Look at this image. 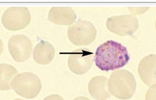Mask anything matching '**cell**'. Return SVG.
<instances>
[{
  "instance_id": "1",
  "label": "cell",
  "mask_w": 156,
  "mask_h": 100,
  "mask_svg": "<svg viewBox=\"0 0 156 100\" xmlns=\"http://www.w3.org/2000/svg\"><path fill=\"white\" fill-rule=\"evenodd\" d=\"M94 59L99 69L108 71L124 67L129 62L130 57L126 47L109 40L97 48Z\"/></svg>"
},
{
  "instance_id": "2",
  "label": "cell",
  "mask_w": 156,
  "mask_h": 100,
  "mask_svg": "<svg viewBox=\"0 0 156 100\" xmlns=\"http://www.w3.org/2000/svg\"><path fill=\"white\" fill-rule=\"evenodd\" d=\"M109 91L118 99L127 100L133 96L136 89L135 78L131 72L121 69L112 72L108 81Z\"/></svg>"
},
{
  "instance_id": "3",
  "label": "cell",
  "mask_w": 156,
  "mask_h": 100,
  "mask_svg": "<svg viewBox=\"0 0 156 100\" xmlns=\"http://www.w3.org/2000/svg\"><path fill=\"white\" fill-rule=\"evenodd\" d=\"M12 87L18 95L27 99H33L41 91L42 83L36 74L31 72H23L14 78Z\"/></svg>"
},
{
  "instance_id": "4",
  "label": "cell",
  "mask_w": 156,
  "mask_h": 100,
  "mask_svg": "<svg viewBox=\"0 0 156 100\" xmlns=\"http://www.w3.org/2000/svg\"><path fill=\"white\" fill-rule=\"evenodd\" d=\"M97 31L92 23L80 20L70 26L68 28V37L73 44L84 46L90 44L96 38Z\"/></svg>"
},
{
  "instance_id": "5",
  "label": "cell",
  "mask_w": 156,
  "mask_h": 100,
  "mask_svg": "<svg viewBox=\"0 0 156 100\" xmlns=\"http://www.w3.org/2000/svg\"><path fill=\"white\" fill-rule=\"evenodd\" d=\"M2 21L8 30L18 31L24 29L30 24L31 15L27 7H11L3 13Z\"/></svg>"
},
{
  "instance_id": "6",
  "label": "cell",
  "mask_w": 156,
  "mask_h": 100,
  "mask_svg": "<svg viewBox=\"0 0 156 100\" xmlns=\"http://www.w3.org/2000/svg\"><path fill=\"white\" fill-rule=\"evenodd\" d=\"M107 27L111 32L120 36L131 35L137 30L139 22L132 15L115 16L108 18Z\"/></svg>"
},
{
  "instance_id": "7",
  "label": "cell",
  "mask_w": 156,
  "mask_h": 100,
  "mask_svg": "<svg viewBox=\"0 0 156 100\" xmlns=\"http://www.w3.org/2000/svg\"><path fill=\"white\" fill-rule=\"evenodd\" d=\"M8 49L14 60L22 63L28 60L31 56L32 43L24 34L13 35L9 40Z\"/></svg>"
},
{
  "instance_id": "8",
  "label": "cell",
  "mask_w": 156,
  "mask_h": 100,
  "mask_svg": "<svg viewBox=\"0 0 156 100\" xmlns=\"http://www.w3.org/2000/svg\"><path fill=\"white\" fill-rule=\"evenodd\" d=\"M93 53L87 48L73 51L70 54L68 60L69 69L76 74H84L93 66Z\"/></svg>"
},
{
  "instance_id": "9",
  "label": "cell",
  "mask_w": 156,
  "mask_h": 100,
  "mask_svg": "<svg viewBox=\"0 0 156 100\" xmlns=\"http://www.w3.org/2000/svg\"><path fill=\"white\" fill-rule=\"evenodd\" d=\"M138 70L140 78L146 85L156 84V55L145 57L140 63Z\"/></svg>"
},
{
  "instance_id": "10",
  "label": "cell",
  "mask_w": 156,
  "mask_h": 100,
  "mask_svg": "<svg viewBox=\"0 0 156 100\" xmlns=\"http://www.w3.org/2000/svg\"><path fill=\"white\" fill-rule=\"evenodd\" d=\"M76 14L71 7H54L51 8L48 15L50 22L58 25L67 26L75 22Z\"/></svg>"
},
{
  "instance_id": "11",
  "label": "cell",
  "mask_w": 156,
  "mask_h": 100,
  "mask_svg": "<svg viewBox=\"0 0 156 100\" xmlns=\"http://www.w3.org/2000/svg\"><path fill=\"white\" fill-rule=\"evenodd\" d=\"M108 79L101 76L95 77L89 83L90 95L96 100H106L112 96L108 88Z\"/></svg>"
},
{
  "instance_id": "12",
  "label": "cell",
  "mask_w": 156,
  "mask_h": 100,
  "mask_svg": "<svg viewBox=\"0 0 156 100\" xmlns=\"http://www.w3.org/2000/svg\"><path fill=\"white\" fill-rule=\"evenodd\" d=\"M54 47L48 41L42 40L34 48L33 58L37 64L42 65L51 63L55 56Z\"/></svg>"
},
{
  "instance_id": "13",
  "label": "cell",
  "mask_w": 156,
  "mask_h": 100,
  "mask_svg": "<svg viewBox=\"0 0 156 100\" xmlns=\"http://www.w3.org/2000/svg\"><path fill=\"white\" fill-rule=\"evenodd\" d=\"M18 74V71L12 65L0 64V91L11 90L12 80Z\"/></svg>"
},
{
  "instance_id": "14",
  "label": "cell",
  "mask_w": 156,
  "mask_h": 100,
  "mask_svg": "<svg viewBox=\"0 0 156 100\" xmlns=\"http://www.w3.org/2000/svg\"><path fill=\"white\" fill-rule=\"evenodd\" d=\"M145 100H156V84L149 88L146 93Z\"/></svg>"
},
{
  "instance_id": "15",
  "label": "cell",
  "mask_w": 156,
  "mask_h": 100,
  "mask_svg": "<svg viewBox=\"0 0 156 100\" xmlns=\"http://www.w3.org/2000/svg\"><path fill=\"white\" fill-rule=\"evenodd\" d=\"M44 100H64L62 97L58 95H51L47 96Z\"/></svg>"
},
{
  "instance_id": "16",
  "label": "cell",
  "mask_w": 156,
  "mask_h": 100,
  "mask_svg": "<svg viewBox=\"0 0 156 100\" xmlns=\"http://www.w3.org/2000/svg\"><path fill=\"white\" fill-rule=\"evenodd\" d=\"M3 50V43L2 40L0 39V56L1 55Z\"/></svg>"
},
{
  "instance_id": "17",
  "label": "cell",
  "mask_w": 156,
  "mask_h": 100,
  "mask_svg": "<svg viewBox=\"0 0 156 100\" xmlns=\"http://www.w3.org/2000/svg\"><path fill=\"white\" fill-rule=\"evenodd\" d=\"M73 100H90L88 98L84 96H79V97H76Z\"/></svg>"
},
{
  "instance_id": "18",
  "label": "cell",
  "mask_w": 156,
  "mask_h": 100,
  "mask_svg": "<svg viewBox=\"0 0 156 100\" xmlns=\"http://www.w3.org/2000/svg\"><path fill=\"white\" fill-rule=\"evenodd\" d=\"M14 100H24V99H20V98H17V99H15Z\"/></svg>"
},
{
  "instance_id": "19",
  "label": "cell",
  "mask_w": 156,
  "mask_h": 100,
  "mask_svg": "<svg viewBox=\"0 0 156 100\" xmlns=\"http://www.w3.org/2000/svg\"></svg>"
}]
</instances>
